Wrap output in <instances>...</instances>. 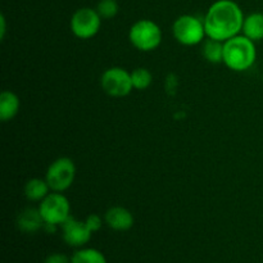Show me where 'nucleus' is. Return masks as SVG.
<instances>
[{"mask_svg": "<svg viewBox=\"0 0 263 263\" xmlns=\"http://www.w3.org/2000/svg\"><path fill=\"white\" fill-rule=\"evenodd\" d=\"M243 10L234 0H217L208 8L204 17L205 33L208 39L217 41L230 40L243 30Z\"/></svg>", "mask_w": 263, "mask_h": 263, "instance_id": "obj_1", "label": "nucleus"}, {"mask_svg": "<svg viewBox=\"0 0 263 263\" xmlns=\"http://www.w3.org/2000/svg\"><path fill=\"white\" fill-rule=\"evenodd\" d=\"M256 44L247 36L238 35L223 43V63L231 71H247L256 63Z\"/></svg>", "mask_w": 263, "mask_h": 263, "instance_id": "obj_2", "label": "nucleus"}, {"mask_svg": "<svg viewBox=\"0 0 263 263\" xmlns=\"http://www.w3.org/2000/svg\"><path fill=\"white\" fill-rule=\"evenodd\" d=\"M128 40L138 50L153 51L162 44V30L154 21L139 20L128 30Z\"/></svg>", "mask_w": 263, "mask_h": 263, "instance_id": "obj_3", "label": "nucleus"}, {"mask_svg": "<svg viewBox=\"0 0 263 263\" xmlns=\"http://www.w3.org/2000/svg\"><path fill=\"white\" fill-rule=\"evenodd\" d=\"M172 33L177 43L185 46H194L203 43L207 36L204 21L193 14H182L172 25Z\"/></svg>", "mask_w": 263, "mask_h": 263, "instance_id": "obj_4", "label": "nucleus"}, {"mask_svg": "<svg viewBox=\"0 0 263 263\" xmlns=\"http://www.w3.org/2000/svg\"><path fill=\"white\" fill-rule=\"evenodd\" d=\"M76 177L74 162L68 157H59L49 164L45 180L51 192L63 193L72 186Z\"/></svg>", "mask_w": 263, "mask_h": 263, "instance_id": "obj_5", "label": "nucleus"}, {"mask_svg": "<svg viewBox=\"0 0 263 263\" xmlns=\"http://www.w3.org/2000/svg\"><path fill=\"white\" fill-rule=\"evenodd\" d=\"M37 208L46 225L62 226L71 217V204L62 193H49Z\"/></svg>", "mask_w": 263, "mask_h": 263, "instance_id": "obj_6", "label": "nucleus"}, {"mask_svg": "<svg viewBox=\"0 0 263 263\" xmlns=\"http://www.w3.org/2000/svg\"><path fill=\"white\" fill-rule=\"evenodd\" d=\"M103 91L112 98L127 97L133 91L131 72L122 67H110L103 72L100 77Z\"/></svg>", "mask_w": 263, "mask_h": 263, "instance_id": "obj_7", "label": "nucleus"}, {"mask_svg": "<svg viewBox=\"0 0 263 263\" xmlns=\"http://www.w3.org/2000/svg\"><path fill=\"white\" fill-rule=\"evenodd\" d=\"M102 17L97 12V9L84 7L77 9L72 14L69 27L76 37L87 40V39L94 37L99 32L102 27Z\"/></svg>", "mask_w": 263, "mask_h": 263, "instance_id": "obj_8", "label": "nucleus"}, {"mask_svg": "<svg viewBox=\"0 0 263 263\" xmlns=\"http://www.w3.org/2000/svg\"><path fill=\"white\" fill-rule=\"evenodd\" d=\"M61 228L63 240L72 248H84L92 236V231L87 228L86 222L77 220L72 216Z\"/></svg>", "mask_w": 263, "mask_h": 263, "instance_id": "obj_9", "label": "nucleus"}, {"mask_svg": "<svg viewBox=\"0 0 263 263\" xmlns=\"http://www.w3.org/2000/svg\"><path fill=\"white\" fill-rule=\"evenodd\" d=\"M104 222L108 228L115 231H128L135 223V218L127 208L116 205L105 212Z\"/></svg>", "mask_w": 263, "mask_h": 263, "instance_id": "obj_10", "label": "nucleus"}, {"mask_svg": "<svg viewBox=\"0 0 263 263\" xmlns=\"http://www.w3.org/2000/svg\"><path fill=\"white\" fill-rule=\"evenodd\" d=\"M45 226L39 208H26L18 215L17 228L26 234L37 233Z\"/></svg>", "mask_w": 263, "mask_h": 263, "instance_id": "obj_11", "label": "nucleus"}, {"mask_svg": "<svg viewBox=\"0 0 263 263\" xmlns=\"http://www.w3.org/2000/svg\"><path fill=\"white\" fill-rule=\"evenodd\" d=\"M21 108V100L15 92L4 90L0 94V120L9 122L18 115Z\"/></svg>", "mask_w": 263, "mask_h": 263, "instance_id": "obj_12", "label": "nucleus"}, {"mask_svg": "<svg viewBox=\"0 0 263 263\" xmlns=\"http://www.w3.org/2000/svg\"><path fill=\"white\" fill-rule=\"evenodd\" d=\"M241 32L254 43L263 40V13L253 12L247 15L244 18Z\"/></svg>", "mask_w": 263, "mask_h": 263, "instance_id": "obj_13", "label": "nucleus"}, {"mask_svg": "<svg viewBox=\"0 0 263 263\" xmlns=\"http://www.w3.org/2000/svg\"><path fill=\"white\" fill-rule=\"evenodd\" d=\"M50 192L48 182L45 179H33L28 180L25 185V195L30 202H41Z\"/></svg>", "mask_w": 263, "mask_h": 263, "instance_id": "obj_14", "label": "nucleus"}, {"mask_svg": "<svg viewBox=\"0 0 263 263\" xmlns=\"http://www.w3.org/2000/svg\"><path fill=\"white\" fill-rule=\"evenodd\" d=\"M202 54L210 63H223V43L222 41L207 39L203 44Z\"/></svg>", "mask_w": 263, "mask_h": 263, "instance_id": "obj_15", "label": "nucleus"}, {"mask_svg": "<svg viewBox=\"0 0 263 263\" xmlns=\"http://www.w3.org/2000/svg\"><path fill=\"white\" fill-rule=\"evenodd\" d=\"M71 263H108L104 254L95 248H79L71 257Z\"/></svg>", "mask_w": 263, "mask_h": 263, "instance_id": "obj_16", "label": "nucleus"}, {"mask_svg": "<svg viewBox=\"0 0 263 263\" xmlns=\"http://www.w3.org/2000/svg\"><path fill=\"white\" fill-rule=\"evenodd\" d=\"M131 81H133L134 89L136 90H146L153 82V74L148 68L138 67L134 71H131Z\"/></svg>", "mask_w": 263, "mask_h": 263, "instance_id": "obj_17", "label": "nucleus"}, {"mask_svg": "<svg viewBox=\"0 0 263 263\" xmlns=\"http://www.w3.org/2000/svg\"><path fill=\"white\" fill-rule=\"evenodd\" d=\"M95 9L99 13L102 20H112L118 14L120 5L117 0H99Z\"/></svg>", "mask_w": 263, "mask_h": 263, "instance_id": "obj_18", "label": "nucleus"}, {"mask_svg": "<svg viewBox=\"0 0 263 263\" xmlns=\"http://www.w3.org/2000/svg\"><path fill=\"white\" fill-rule=\"evenodd\" d=\"M85 222H86L87 228H89L90 230L92 231V234H94L102 229L103 218H102V216L97 215V213H91V215L87 216L86 220H85Z\"/></svg>", "mask_w": 263, "mask_h": 263, "instance_id": "obj_19", "label": "nucleus"}, {"mask_svg": "<svg viewBox=\"0 0 263 263\" xmlns=\"http://www.w3.org/2000/svg\"><path fill=\"white\" fill-rule=\"evenodd\" d=\"M44 263H71V257L63 253H51L44 259Z\"/></svg>", "mask_w": 263, "mask_h": 263, "instance_id": "obj_20", "label": "nucleus"}, {"mask_svg": "<svg viewBox=\"0 0 263 263\" xmlns=\"http://www.w3.org/2000/svg\"><path fill=\"white\" fill-rule=\"evenodd\" d=\"M5 32H7V21H5L4 14L0 15V37H5Z\"/></svg>", "mask_w": 263, "mask_h": 263, "instance_id": "obj_21", "label": "nucleus"}, {"mask_svg": "<svg viewBox=\"0 0 263 263\" xmlns=\"http://www.w3.org/2000/svg\"><path fill=\"white\" fill-rule=\"evenodd\" d=\"M262 81H263V74H262Z\"/></svg>", "mask_w": 263, "mask_h": 263, "instance_id": "obj_22", "label": "nucleus"}]
</instances>
